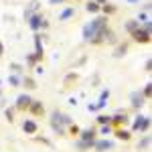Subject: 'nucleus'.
Wrapping results in <instances>:
<instances>
[{"label": "nucleus", "mask_w": 152, "mask_h": 152, "mask_svg": "<svg viewBox=\"0 0 152 152\" xmlns=\"http://www.w3.org/2000/svg\"><path fill=\"white\" fill-rule=\"evenodd\" d=\"M35 140H37V142H43V144H47V146H53V142L49 140V138H43V136H37Z\"/></svg>", "instance_id": "35"}, {"label": "nucleus", "mask_w": 152, "mask_h": 152, "mask_svg": "<svg viewBox=\"0 0 152 152\" xmlns=\"http://www.w3.org/2000/svg\"><path fill=\"white\" fill-rule=\"evenodd\" d=\"M136 20H138L140 24L152 23V20H150V12H144V10H140V12H138V16H136Z\"/></svg>", "instance_id": "28"}, {"label": "nucleus", "mask_w": 152, "mask_h": 152, "mask_svg": "<svg viewBox=\"0 0 152 152\" xmlns=\"http://www.w3.org/2000/svg\"><path fill=\"white\" fill-rule=\"evenodd\" d=\"M33 69H35V75H43V73H45V67H43L41 63H39V65H35Z\"/></svg>", "instance_id": "34"}, {"label": "nucleus", "mask_w": 152, "mask_h": 152, "mask_svg": "<svg viewBox=\"0 0 152 152\" xmlns=\"http://www.w3.org/2000/svg\"><path fill=\"white\" fill-rule=\"evenodd\" d=\"M33 99H35V97H33L31 94H18V95H16V99H14V105H12V107L18 110V112H20V110H28V105H31Z\"/></svg>", "instance_id": "10"}, {"label": "nucleus", "mask_w": 152, "mask_h": 152, "mask_svg": "<svg viewBox=\"0 0 152 152\" xmlns=\"http://www.w3.org/2000/svg\"><path fill=\"white\" fill-rule=\"evenodd\" d=\"M110 95H112V91H110L107 87H104V89L99 91V97H97V102H107V99H110Z\"/></svg>", "instance_id": "31"}, {"label": "nucleus", "mask_w": 152, "mask_h": 152, "mask_svg": "<svg viewBox=\"0 0 152 152\" xmlns=\"http://www.w3.org/2000/svg\"><path fill=\"white\" fill-rule=\"evenodd\" d=\"M95 138H97V128H81L79 130V134H77V140H81V142H87V144H91L94 146V142Z\"/></svg>", "instance_id": "9"}, {"label": "nucleus", "mask_w": 152, "mask_h": 152, "mask_svg": "<svg viewBox=\"0 0 152 152\" xmlns=\"http://www.w3.org/2000/svg\"><path fill=\"white\" fill-rule=\"evenodd\" d=\"M95 122H97V126H107V124H112V114H99L95 118Z\"/></svg>", "instance_id": "26"}, {"label": "nucleus", "mask_w": 152, "mask_h": 152, "mask_svg": "<svg viewBox=\"0 0 152 152\" xmlns=\"http://www.w3.org/2000/svg\"><path fill=\"white\" fill-rule=\"evenodd\" d=\"M150 142H152L150 134H144L140 140H138V144H136V146H138V150H148V148H150Z\"/></svg>", "instance_id": "22"}, {"label": "nucleus", "mask_w": 152, "mask_h": 152, "mask_svg": "<svg viewBox=\"0 0 152 152\" xmlns=\"http://www.w3.org/2000/svg\"><path fill=\"white\" fill-rule=\"evenodd\" d=\"M110 28V18L104 14H97L91 20L81 26V37L83 43H89V45H104V37Z\"/></svg>", "instance_id": "1"}, {"label": "nucleus", "mask_w": 152, "mask_h": 152, "mask_svg": "<svg viewBox=\"0 0 152 152\" xmlns=\"http://www.w3.org/2000/svg\"><path fill=\"white\" fill-rule=\"evenodd\" d=\"M33 45H35V53L37 55H43L45 57V41L41 33H33Z\"/></svg>", "instance_id": "13"}, {"label": "nucleus", "mask_w": 152, "mask_h": 152, "mask_svg": "<svg viewBox=\"0 0 152 152\" xmlns=\"http://www.w3.org/2000/svg\"><path fill=\"white\" fill-rule=\"evenodd\" d=\"M132 122V128L130 132H136V134H148V130H150V116H146V114H136V116L130 120Z\"/></svg>", "instance_id": "4"}, {"label": "nucleus", "mask_w": 152, "mask_h": 152, "mask_svg": "<svg viewBox=\"0 0 152 152\" xmlns=\"http://www.w3.org/2000/svg\"><path fill=\"white\" fill-rule=\"evenodd\" d=\"M28 112H31L33 116H43V114H45V104H43L41 99H33L31 105H28Z\"/></svg>", "instance_id": "15"}, {"label": "nucleus", "mask_w": 152, "mask_h": 152, "mask_svg": "<svg viewBox=\"0 0 152 152\" xmlns=\"http://www.w3.org/2000/svg\"><path fill=\"white\" fill-rule=\"evenodd\" d=\"M23 75H24V73H23ZM23 75H18V73H10L6 81H8L10 87H23Z\"/></svg>", "instance_id": "20"}, {"label": "nucleus", "mask_w": 152, "mask_h": 152, "mask_svg": "<svg viewBox=\"0 0 152 152\" xmlns=\"http://www.w3.org/2000/svg\"><path fill=\"white\" fill-rule=\"evenodd\" d=\"M87 112L95 114V112H97V105H95V104H87Z\"/></svg>", "instance_id": "39"}, {"label": "nucleus", "mask_w": 152, "mask_h": 152, "mask_svg": "<svg viewBox=\"0 0 152 152\" xmlns=\"http://www.w3.org/2000/svg\"><path fill=\"white\" fill-rule=\"evenodd\" d=\"M144 71H152V59H146V63H144Z\"/></svg>", "instance_id": "37"}, {"label": "nucleus", "mask_w": 152, "mask_h": 152, "mask_svg": "<svg viewBox=\"0 0 152 152\" xmlns=\"http://www.w3.org/2000/svg\"><path fill=\"white\" fill-rule=\"evenodd\" d=\"M114 148H116V142L112 140V138H95L91 150H95V152H110V150H114Z\"/></svg>", "instance_id": "8"}, {"label": "nucleus", "mask_w": 152, "mask_h": 152, "mask_svg": "<svg viewBox=\"0 0 152 152\" xmlns=\"http://www.w3.org/2000/svg\"><path fill=\"white\" fill-rule=\"evenodd\" d=\"M14 114H16V110H14V107H4V118H6V122H8V124L14 122Z\"/></svg>", "instance_id": "29"}, {"label": "nucleus", "mask_w": 152, "mask_h": 152, "mask_svg": "<svg viewBox=\"0 0 152 152\" xmlns=\"http://www.w3.org/2000/svg\"><path fill=\"white\" fill-rule=\"evenodd\" d=\"M0 85H2V79H0ZM0 89H2V87H0Z\"/></svg>", "instance_id": "45"}, {"label": "nucleus", "mask_w": 152, "mask_h": 152, "mask_svg": "<svg viewBox=\"0 0 152 152\" xmlns=\"http://www.w3.org/2000/svg\"><path fill=\"white\" fill-rule=\"evenodd\" d=\"M23 85L26 89H37V79L33 75H23Z\"/></svg>", "instance_id": "25"}, {"label": "nucleus", "mask_w": 152, "mask_h": 152, "mask_svg": "<svg viewBox=\"0 0 152 152\" xmlns=\"http://www.w3.org/2000/svg\"><path fill=\"white\" fill-rule=\"evenodd\" d=\"M79 130H81V128H79L77 124H71L69 128H67V132H71V134H75V136H77V134H79Z\"/></svg>", "instance_id": "33"}, {"label": "nucleus", "mask_w": 152, "mask_h": 152, "mask_svg": "<svg viewBox=\"0 0 152 152\" xmlns=\"http://www.w3.org/2000/svg\"><path fill=\"white\" fill-rule=\"evenodd\" d=\"M31 2H39V0H31Z\"/></svg>", "instance_id": "44"}, {"label": "nucleus", "mask_w": 152, "mask_h": 152, "mask_svg": "<svg viewBox=\"0 0 152 152\" xmlns=\"http://www.w3.org/2000/svg\"><path fill=\"white\" fill-rule=\"evenodd\" d=\"M71 124H75L73 118L65 112H61V110H53L49 114V126H51L55 136H67V128Z\"/></svg>", "instance_id": "2"}, {"label": "nucleus", "mask_w": 152, "mask_h": 152, "mask_svg": "<svg viewBox=\"0 0 152 152\" xmlns=\"http://www.w3.org/2000/svg\"><path fill=\"white\" fill-rule=\"evenodd\" d=\"M114 136H116L120 142H130L132 140V132L128 128H116L114 130Z\"/></svg>", "instance_id": "16"}, {"label": "nucleus", "mask_w": 152, "mask_h": 152, "mask_svg": "<svg viewBox=\"0 0 152 152\" xmlns=\"http://www.w3.org/2000/svg\"><path fill=\"white\" fill-rule=\"evenodd\" d=\"M114 126L112 124H107V126H99L97 128V136H104V138H110V136H114Z\"/></svg>", "instance_id": "21"}, {"label": "nucleus", "mask_w": 152, "mask_h": 152, "mask_svg": "<svg viewBox=\"0 0 152 152\" xmlns=\"http://www.w3.org/2000/svg\"><path fill=\"white\" fill-rule=\"evenodd\" d=\"M94 148L91 144H87V142H81V140H75V150L77 152H89Z\"/></svg>", "instance_id": "27"}, {"label": "nucleus", "mask_w": 152, "mask_h": 152, "mask_svg": "<svg viewBox=\"0 0 152 152\" xmlns=\"http://www.w3.org/2000/svg\"><path fill=\"white\" fill-rule=\"evenodd\" d=\"M104 43H110V45H114V47L120 43V41H118V35L112 28H107V33H105V37H104Z\"/></svg>", "instance_id": "24"}, {"label": "nucleus", "mask_w": 152, "mask_h": 152, "mask_svg": "<svg viewBox=\"0 0 152 152\" xmlns=\"http://www.w3.org/2000/svg\"><path fill=\"white\" fill-rule=\"evenodd\" d=\"M4 51H6V49H4V43H2V41H0V57H2V55H4Z\"/></svg>", "instance_id": "42"}, {"label": "nucleus", "mask_w": 152, "mask_h": 152, "mask_svg": "<svg viewBox=\"0 0 152 152\" xmlns=\"http://www.w3.org/2000/svg\"><path fill=\"white\" fill-rule=\"evenodd\" d=\"M43 61V55H37L35 51L33 53H28V55H24V63H26V67H35Z\"/></svg>", "instance_id": "17"}, {"label": "nucleus", "mask_w": 152, "mask_h": 152, "mask_svg": "<svg viewBox=\"0 0 152 152\" xmlns=\"http://www.w3.org/2000/svg\"><path fill=\"white\" fill-rule=\"evenodd\" d=\"M130 114L126 112V110H118L116 114H112V126L114 128H124L126 124H130Z\"/></svg>", "instance_id": "7"}, {"label": "nucleus", "mask_w": 152, "mask_h": 152, "mask_svg": "<svg viewBox=\"0 0 152 152\" xmlns=\"http://www.w3.org/2000/svg\"><path fill=\"white\" fill-rule=\"evenodd\" d=\"M132 39L136 41V43H142V45H146V43H150V37H152V23H146V24H140L134 33H132Z\"/></svg>", "instance_id": "5"}, {"label": "nucleus", "mask_w": 152, "mask_h": 152, "mask_svg": "<svg viewBox=\"0 0 152 152\" xmlns=\"http://www.w3.org/2000/svg\"><path fill=\"white\" fill-rule=\"evenodd\" d=\"M128 49H130V43H118L116 47H114V51H112V57H114V59H122V57H126Z\"/></svg>", "instance_id": "14"}, {"label": "nucleus", "mask_w": 152, "mask_h": 152, "mask_svg": "<svg viewBox=\"0 0 152 152\" xmlns=\"http://www.w3.org/2000/svg\"><path fill=\"white\" fill-rule=\"evenodd\" d=\"M144 105H146V97L142 95L140 89H134V91H130V107H132L134 112H140Z\"/></svg>", "instance_id": "6"}, {"label": "nucleus", "mask_w": 152, "mask_h": 152, "mask_svg": "<svg viewBox=\"0 0 152 152\" xmlns=\"http://www.w3.org/2000/svg\"><path fill=\"white\" fill-rule=\"evenodd\" d=\"M138 26H140V23H138L136 18H130V20H126V23H124V31H126L128 35H132Z\"/></svg>", "instance_id": "23"}, {"label": "nucleus", "mask_w": 152, "mask_h": 152, "mask_svg": "<svg viewBox=\"0 0 152 152\" xmlns=\"http://www.w3.org/2000/svg\"><path fill=\"white\" fill-rule=\"evenodd\" d=\"M26 24H28V28H31L33 33H47L49 26H51L49 18L43 14V12H35V14L26 20Z\"/></svg>", "instance_id": "3"}, {"label": "nucleus", "mask_w": 152, "mask_h": 152, "mask_svg": "<svg viewBox=\"0 0 152 152\" xmlns=\"http://www.w3.org/2000/svg\"><path fill=\"white\" fill-rule=\"evenodd\" d=\"M83 8H85V12H87V14H94V16H97V14H99V10H102V6H99L95 0H87Z\"/></svg>", "instance_id": "18"}, {"label": "nucleus", "mask_w": 152, "mask_h": 152, "mask_svg": "<svg viewBox=\"0 0 152 152\" xmlns=\"http://www.w3.org/2000/svg\"><path fill=\"white\" fill-rule=\"evenodd\" d=\"M140 91H142V95L146 97V102H148V99H150V95H152V83L148 81V83H146V85L140 89Z\"/></svg>", "instance_id": "30"}, {"label": "nucleus", "mask_w": 152, "mask_h": 152, "mask_svg": "<svg viewBox=\"0 0 152 152\" xmlns=\"http://www.w3.org/2000/svg\"><path fill=\"white\" fill-rule=\"evenodd\" d=\"M51 6H57V4H65V2H69V0H47Z\"/></svg>", "instance_id": "36"}, {"label": "nucleus", "mask_w": 152, "mask_h": 152, "mask_svg": "<svg viewBox=\"0 0 152 152\" xmlns=\"http://www.w3.org/2000/svg\"><path fill=\"white\" fill-rule=\"evenodd\" d=\"M73 79H77V73H69L67 77H65V81L69 83V81H73Z\"/></svg>", "instance_id": "40"}, {"label": "nucleus", "mask_w": 152, "mask_h": 152, "mask_svg": "<svg viewBox=\"0 0 152 152\" xmlns=\"http://www.w3.org/2000/svg\"><path fill=\"white\" fill-rule=\"evenodd\" d=\"M20 128L26 136H35L37 132H39V124H37V120L33 118H24L23 122H20Z\"/></svg>", "instance_id": "11"}, {"label": "nucleus", "mask_w": 152, "mask_h": 152, "mask_svg": "<svg viewBox=\"0 0 152 152\" xmlns=\"http://www.w3.org/2000/svg\"><path fill=\"white\" fill-rule=\"evenodd\" d=\"M77 104H79V99H77V97H69V105L77 107Z\"/></svg>", "instance_id": "41"}, {"label": "nucleus", "mask_w": 152, "mask_h": 152, "mask_svg": "<svg viewBox=\"0 0 152 152\" xmlns=\"http://www.w3.org/2000/svg\"><path fill=\"white\" fill-rule=\"evenodd\" d=\"M75 14H77V8L75 6H63L59 10V23H67L71 18H75Z\"/></svg>", "instance_id": "12"}, {"label": "nucleus", "mask_w": 152, "mask_h": 152, "mask_svg": "<svg viewBox=\"0 0 152 152\" xmlns=\"http://www.w3.org/2000/svg\"><path fill=\"white\" fill-rule=\"evenodd\" d=\"M23 69H24L23 63H10V71H12V73H18V75H23Z\"/></svg>", "instance_id": "32"}, {"label": "nucleus", "mask_w": 152, "mask_h": 152, "mask_svg": "<svg viewBox=\"0 0 152 152\" xmlns=\"http://www.w3.org/2000/svg\"><path fill=\"white\" fill-rule=\"evenodd\" d=\"M142 10H144V12H150L152 10V4H150V2H144V4H142Z\"/></svg>", "instance_id": "38"}, {"label": "nucleus", "mask_w": 152, "mask_h": 152, "mask_svg": "<svg viewBox=\"0 0 152 152\" xmlns=\"http://www.w3.org/2000/svg\"><path fill=\"white\" fill-rule=\"evenodd\" d=\"M126 2H128V4H140L142 0H126Z\"/></svg>", "instance_id": "43"}, {"label": "nucleus", "mask_w": 152, "mask_h": 152, "mask_svg": "<svg viewBox=\"0 0 152 152\" xmlns=\"http://www.w3.org/2000/svg\"><path fill=\"white\" fill-rule=\"evenodd\" d=\"M118 12V6L116 4H112V2H105V4H102V10H99V14H104V16H112V14H116Z\"/></svg>", "instance_id": "19"}]
</instances>
